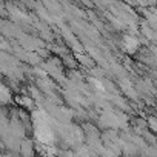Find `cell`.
<instances>
[{
	"label": "cell",
	"instance_id": "1",
	"mask_svg": "<svg viewBox=\"0 0 157 157\" xmlns=\"http://www.w3.org/2000/svg\"><path fill=\"white\" fill-rule=\"evenodd\" d=\"M123 46H125V49H126L128 52H134V51L137 49V46H139V42H137L134 37L126 36V37L123 39Z\"/></svg>",
	"mask_w": 157,
	"mask_h": 157
},
{
	"label": "cell",
	"instance_id": "2",
	"mask_svg": "<svg viewBox=\"0 0 157 157\" xmlns=\"http://www.w3.org/2000/svg\"><path fill=\"white\" fill-rule=\"evenodd\" d=\"M120 86H122V90H123L131 99H136V97H137V93L134 91V88H132V85H131L129 80H126V78H122V80H120Z\"/></svg>",
	"mask_w": 157,
	"mask_h": 157
},
{
	"label": "cell",
	"instance_id": "3",
	"mask_svg": "<svg viewBox=\"0 0 157 157\" xmlns=\"http://www.w3.org/2000/svg\"><path fill=\"white\" fill-rule=\"evenodd\" d=\"M143 33H145V34L148 36V39H151V40H152V39H157V34H155L154 31H151V29H149L146 25L143 26Z\"/></svg>",
	"mask_w": 157,
	"mask_h": 157
},
{
	"label": "cell",
	"instance_id": "4",
	"mask_svg": "<svg viewBox=\"0 0 157 157\" xmlns=\"http://www.w3.org/2000/svg\"><path fill=\"white\" fill-rule=\"evenodd\" d=\"M149 126H151L154 131H157V119H149Z\"/></svg>",
	"mask_w": 157,
	"mask_h": 157
}]
</instances>
